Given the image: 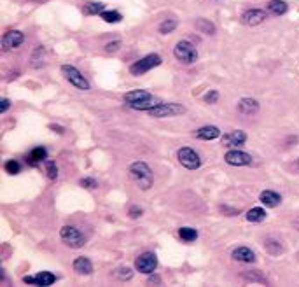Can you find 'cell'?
<instances>
[{"label": "cell", "instance_id": "6da1fadb", "mask_svg": "<svg viewBox=\"0 0 299 287\" xmlns=\"http://www.w3.org/2000/svg\"><path fill=\"white\" fill-rule=\"evenodd\" d=\"M123 98H125L126 105L132 107L133 111H150V109H154L156 105L161 104L159 98H156L146 90H132Z\"/></svg>", "mask_w": 299, "mask_h": 287}, {"label": "cell", "instance_id": "7a4b0ae2", "mask_svg": "<svg viewBox=\"0 0 299 287\" xmlns=\"http://www.w3.org/2000/svg\"><path fill=\"white\" fill-rule=\"evenodd\" d=\"M130 177L133 179V182L140 187L142 191H149L154 184V175L150 166L146 161H135L130 165Z\"/></svg>", "mask_w": 299, "mask_h": 287}, {"label": "cell", "instance_id": "3957f363", "mask_svg": "<svg viewBox=\"0 0 299 287\" xmlns=\"http://www.w3.org/2000/svg\"><path fill=\"white\" fill-rule=\"evenodd\" d=\"M173 56L177 58L180 63L191 65L198 60V51H196V46L189 40H178L173 47Z\"/></svg>", "mask_w": 299, "mask_h": 287}, {"label": "cell", "instance_id": "277c9868", "mask_svg": "<svg viewBox=\"0 0 299 287\" xmlns=\"http://www.w3.org/2000/svg\"><path fill=\"white\" fill-rule=\"evenodd\" d=\"M149 112L150 118L154 119H163V118H173V116L184 114L185 107L180 104H175V102H161L159 105H156L154 109H150Z\"/></svg>", "mask_w": 299, "mask_h": 287}, {"label": "cell", "instance_id": "5b68a950", "mask_svg": "<svg viewBox=\"0 0 299 287\" xmlns=\"http://www.w3.org/2000/svg\"><path fill=\"white\" fill-rule=\"evenodd\" d=\"M61 76L68 81L74 88H77L79 91H89L91 86H89L88 79L82 76L81 72L74 67V65H61Z\"/></svg>", "mask_w": 299, "mask_h": 287}, {"label": "cell", "instance_id": "8992f818", "mask_svg": "<svg viewBox=\"0 0 299 287\" xmlns=\"http://www.w3.org/2000/svg\"><path fill=\"white\" fill-rule=\"evenodd\" d=\"M161 61L163 60H161L159 54H147V56L140 58L139 61H135V63L130 67V72H132V76H144L146 72L159 67Z\"/></svg>", "mask_w": 299, "mask_h": 287}, {"label": "cell", "instance_id": "52a82bcc", "mask_svg": "<svg viewBox=\"0 0 299 287\" xmlns=\"http://www.w3.org/2000/svg\"><path fill=\"white\" fill-rule=\"evenodd\" d=\"M60 238L68 245L70 249H81L84 247V235L77 230L75 226H63L60 230Z\"/></svg>", "mask_w": 299, "mask_h": 287}, {"label": "cell", "instance_id": "ba28073f", "mask_svg": "<svg viewBox=\"0 0 299 287\" xmlns=\"http://www.w3.org/2000/svg\"><path fill=\"white\" fill-rule=\"evenodd\" d=\"M177 159L184 168L187 170H198L201 166V158L199 154L191 147H182L177 151Z\"/></svg>", "mask_w": 299, "mask_h": 287}, {"label": "cell", "instance_id": "9c48e42d", "mask_svg": "<svg viewBox=\"0 0 299 287\" xmlns=\"http://www.w3.org/2000/svg\"><path fill=\"white\" fill-rule=\"evenodd\" d=\"M135 268L144 275H152L157 268V256L154 252H144L135 259Z\"/></svg>", "mask_w": 299, "mask_h": 287}, {"label": "cell", "instance_id": "30bf717a", "mask_svg": "<svg viewBox=\"0 0 299 287\" xmlns=\"http://www.w3.org/2000/svg\"><path fill=\"white\" fill-rule=\"evenodd\" d=\"M224 161L231 166H249L252 165V156L245 151H238V149H231L224 154Z\"/></svg>", "mask_w": 299, "mask_h": 287}, {"label": "cell", "instance_id": "8fae6325", "mask_svg": "<svg viewBox=\"0 0 299 287\" xmlns=\"http://www.w3.org/2000/svg\"><path fill=\"white\" fill-rule=\"evenodd\" d=\"M25 284H33V286H53L56 282V275H53L51 272H39L37 275H26L23 277Z\"/></svg>", "mask_w": 299, "mask_h": 287}, {"label": "cell", "instance_id": "7c38bea8", "mask_svg": "<svg viewBox=\"0 0 299 287\" xmlns=\"http://www.w3.org/2000/svg\"><path fill=\"white\" fill-rule=\"evenodd\" d=\"M23 42H25V35H23V32H19V30H9V32H5L4 37H2V46H4L5 49H16V47H19Z\"/></svg>", "mask_w": 299, "mask_h": 287}, {"label": "cell", "instance_id": "4fadbf2b", "mask_svg": "<svg viewBox=\"0 0 299 287\" xmlns=\"http://www.w3.org/2000/svg\"><path fill=\"white\" fill-rule=\"evenodd\" d=\"M245 142L247 133L243 130H233L222 137V145H226V147H236V145H243Z\"/></svg>", "mask_w": 299, "mask_h": 287}, {"label": "cell", "instance_id": "5bb4252c", "mask_svg": "<svg viewBox=\"0 0 299 287\" xmlns=\"http://www.w3.org/2000/svg\"><path fill=\"white\" fill-rule=\"evenodd\" d=\"M266 19V12L263 9H249V11L243 12L242 21L245 23L247 26H257L261 23H264Z\"/></svg>", "mask_w": 299, "mask_h": 287}, {"label": "cell", "instance_id": "9a60e30c", "mask_svg": "<svg viewBox=\"0 0 299 287\" xmlns=\"http://www.w3.org/2000/svg\"><path fill=\"white\" fill-rule=\"evenodd\" d=\"M231 258L235 259V261L238 263H256V252L252 251V249L249 247H236L235 251L231 252Z\"/></svg>", "mask_w": 299, "mask_h": 287}, {"label": "cell", "instance_id": "2e32d148", "mask_svg": "<svg viewBox=\"0 0 299 287\" xmlns=\"http://www.w3.org/2000/svg\"><path fill=\"white\" fill-rule=\"evenodd\" d=\"M259 201L268 208H275L282 203V196L277 193V191H271V189H266L259 194Z\"/></svg>", "mask_w": 299, "mask_h": 287}, {"label": "cell", "instance_id": "e0dca14e", "mask_svg": "<svg viewBox=\"0 0 299 287\" xmlns=\"http://www.w3.org/2000/svg\"><path fill=\"white\" fill-rule=\"evenodd\" d=\"M194 137L199 140H215L221 137V130L217 128V126L214 125H208V126H201V128H198L194 132Z\"/></svg>", "mask_w": 299, "mask_h": 287}, {"label": "cell", "instance_id": "ac0fdd59", "mask_svg": "<svg viewBox=\"0 0 299 287\" xmlns=\"http://www.w3.org/2000/svg\"><path fill=\"white\" fill-rule=\"evenodd\" d=\"M238 111L242 112L243 116H252L259 112V102L256 98H242L238 102Z\"/></svg>", "mask_w": 299, "mask_h": 287}, {"label": "cell", "instance_id": "d6986e66", "mask_svg": "<svg viewBox=\"0 0 299 287\" xmlns=\"http://www.w3.org/2000/svg\"><path fill=\"white\" fill-rule=\"evenodd\" d=\"M72 266H74V272L79 273V275H91L93 273V263L89 261V258H86V256L75 258Z\"/></svg>", "mask_w": 299, "mask_h": 287}, {"label": "cell", "instance_id": "ffe728a7", "mask_svg": "<svg viewBox=\"0 0 299 287\" xmlns=\"http://www.w3.org/2000/svg\"><path fill=\"white\" fill-rule=\"evenodd\" d=\"M47 159V149L42 147V145H39V147L32 149L28 154V163L32 166H37L39 163H44Z\"/></svg>", "mask_w": 299, "mask_h": 287}, {"label": "cell", "instance_id": "44dd1931", "mask_svg": "<svg viewBox=\"0 0 299 287\" xmlns=\"http://www.w3.org/2000/svg\"><path fill=\"white\" fill-rule=\"evenodd\" d=\"M266 215L268 214L263 207H254L247 212V221H249V223H263V221L266 219Z\"/></svg>", "mask_w": 299, "mask_h": 287}, {"label": "cell", "instance_id": "7402d4cb", "mask_svg": "<svg viewBox=\"0 0 299 287\" xmlns=\"http://www.w3.org/2000/svg\"><path fill=\"white\" fill-rule=\"evenodd\" d=\"M82 11H84L86 16H95V14H102L105 11V4L102 2H86L82 5Z\"/></svg>", "mask_w": 299, "mask_h": 287}, {"label": "cell", "instance_id": "603a6c76", "mask_svg": "<svg viewBox=\"0 0 299 287\" xmlns=\"http://www.w3.org/2000/svg\"><path fill=\"white\" fill-rule=\"evenodd\" d=\"M194 26L199 33H205V35H214L215 33V25L208 21V19H205V18H199L198 21L194 23Z\"/></svg>", "mask_w": 299, "mask_h": 287}, {"label": "cell", "instance_id": "cb8c5ba5", "mask_svg": "<svg viewBox=\"0 0 299 287\" xmlns=\"http://www.w3.org/2000/svg\"><path fill=\"white\" fill-rule=\"evenodd\" d=\"M268 11L275 16H282L287 12V4H285L284 0H271L270 4H268Z\"/></svg>", "mask_w": 299, "mask_h": 287}, {"label": "cell", "instance_id": "d4e9b609", "mask_svg": "<svg viewBox=\"0 0 299 287\" xmlns=\"http://www.w3.org/2000/svg\"><path fill=\"white\" fill-rule=\"evenodd\" d=\"M178 237L184 242H187V244H191V242H194L198 238V231L194 228H180L178 230Z\"/></svg>", "mask_w": 299, "mask_h": 287}, {"label": "cell", "instance_id": "484cf974", "mask_svg": "<svg viewBox=\"0 0 299 287\" xmlns=\"http://www.w3.org/2000/svg\"><path fill=\"white\" fill-rule=\"evenodd\" d=\"M44 53H46V49H44L42 46H39L35 51H33V54H32V67L33 68H39L44 65Z\"/></svg>", "mask_w": 299, "mask_h": 287}, {"label": "cell", "instance_id": "4316f807", "mask_svg": "<svg viewBox=\"0 0 299 287\" xmlns=\"http://www.w3.org/2000/svg\"><path fill=\"white\" fill-rule=\"evenodd\" d=\"M100 18L104 19L105 23H119L123 19V14L118 11H104L100 14Z\"/></svg>", "mask_w": 299, "mask_h": 287}, {"label": "cell", "instance_id": "83f0119b", "mask_svg": "<svg viewBox=\"0 0 299 287\" xmlns=\"http://www.w3.org/2000/svg\"><path fill=\"white\" fill-rule=\"evenodd\" d=\"M175 28H177V19H164L157 30H159L161 35H168V33H171Z\"/></svg>", "mask_w": 299, "mask_h": 287}, {"label": "cell", "instance_id": "f1b7e54d", "mask_svg": "<svg viewBox=\"0 0 299 287\" xmlns=\"http://www.w3.org/2000/svg\"><path fill=\"white\" fill-rule=\"evenodd\" d=\"M44 166H46L47 177H49L51 180H56L58 179V166H56V163H54L53 159H46V161H44Z\"/></svg>", "mask_w": 299, "mask_h": 287}, {"label": "cell", "instance_id": "f546056e", "mask_svg": "<svg viewBox=\"0 0 299 287\" xmlns=\"http://www.w3.org/2000/svg\"><path fill=\"white\" fill-rule=\"evenodd\" d=\"M4 168H5V172H7L9 175H18L19 170H21V165H19L18 159H9V161H5Z\"/></svg>", "mask_w": 299, "mask_h": 287}, {"label": "cell", "instance_id": "4dcf8cb0", "mask_svg": "<svg viewBox=\"0 0 299 287\" xmlns=\"http://www.w3.org/2000/svg\"><path fill=\"white\" fill-rule=\"evenodd\" d=\"M116 277L125 282V280H130L133 277V270L128 268V266H123V268H119L118 272H116Z\"/></svg>", "mask_w": 299, "mask_h": 287}, {"label": "cell", "instance_id": "1f68e13d", "mask_svg": "<svg viewBox=\"0 0 299 287\" xmlns=\"http://www.w3.org/2000/svg\"><path fill=\"white\" fill-rule=\"evenodd\" d=\"M121 46H123L121 40H114V42H109L107 46H105V53H107V54L118 53V51L121 49Z\"/></svg>", "mask_w": 299, "mask_h": 287}, {"label": "cell", "instance_id": "d6a6232c", "mask_svg": "<svg viewBox=\"0 0 299 287\" xmlns=\"http://www.w3.org/2000/svg\"><path fill=\"white\" fill-rule=\"evenodd\" d=\"M82 187H86V189H96L98 187V184H96V180L95 179H91V177H86V179H82L81 182Z\"/></svg>", "mask_w": 299, "mask_h": 287}, {"label": "cell", "instance_id": "836d02e7", "mask_svg": "<svg viewBox=\"0 0 299 287\" xmlns=\"http://www.w3.org/2000/svg\"><path fill=\"white\" fill-rule=\"evenodd\" d=\"M203 100L207 102V104H217V100H219V91H215V90L208 91V93L205 95Z\"/></svg>", "mask_w": 299, "mask_h": 287}, {"label": "cell", "instance_id": "e575fe53", "mask_svg": "<svg viewBox=\"0 0 299 287\" xmlns=\"http://www.w3.org/2000/svg\"><path fill=\"white\" fill-rule=\"evenodd\" d=\"M142 214H144V210L140 207H132V208H130V212H128V215L132 217V219H139Z\"/></svg>", "mask_w": 299, "mask_h": 287}, {"label": "cell", "instance_id": "d590c367", "mask_svg": "<svg viewBox=\"0 0 299 287\" xmlns=\"http://www.w3.org/2000/svg\"><path fill=\"white\" fill-rule=\"evenodd\" d=\"M9 107H11L9 98H2V100H0V114H5V112L9 111Z\"/></svg>", "mask_w": 299, "mask_h": 287}, {"label": "cell", "instance_id": "8d00e7d4", "mask_svg": "<svg viewBox=\"0 0 299 287\" xmlns=\"http://www.w3.org/2000/svg\"><path fill=\"white\" fill-rule=\"evenodd\" d=\"M49 128L53 130V132H56V133H63V132H65V130L61 128L60 125H49Z\"/></svg>", "mask_w": 299, "mask_h": 287}, {"label": "cell", "instance_id": "74e56055", "mask_svg": "<svg viewBox=\"0 0 299 287\" xmlns=\"http://www.w3.org/2000/svg\"><path fill=\"white\" fill-rule=\"evenodd\" d=\"M149 282H157V284H159V282H161V280H159V279H157V277H150V279H149Z\"/></svg>", "mask_w": 299, "mask_h": 287}, {"label": "cell", "instance_id": "f35d334b", "mask_svg": "<svg viewBox=\"0 0 299 287\" xmlns=\"http://www.w3.org/2000/svg\"><path fill=\"white\" fill-rule=\"evenodd\" d=\"M298 166H299V159H298Z\"/></svg>", "mask_w": 299, "mask_h": 287}]
</instances>
